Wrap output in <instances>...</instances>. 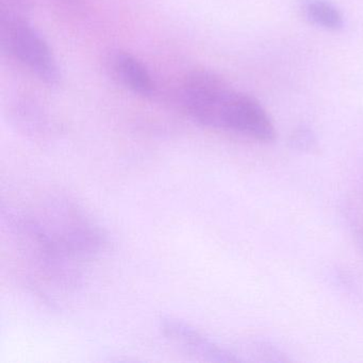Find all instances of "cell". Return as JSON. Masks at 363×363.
Here are the masks:
<instances>
[{
	"mask_svg": "<svg viewBox=\"0 0 363 363\" xmlns=\"http://www.w3.org/2000/svg\"><path fill=\"white\" fill-rule=\"evenodd\" d=\"M161 329L167 339L175 342L182 347L186 348L192 354H199L210 361L218 362H242L235 352L228 348L218 345L209 337L199 333L186 323L173 318H163L161 320Z\"/></svg>",
	"mask_w": 363,
	"mask_h": 363,
	"instance_id": "cell-4",
	"label": "cell"
},
{
	"mask_svg": "<svg viewBox=\"0 0 363 363\" xmlns=\"http://www.w3.org/2000/svg\"><path fill=\"white\" fill-rule=\"evenodd\" d=\"M216 129L230 131L255 141L269 143L276 138L273 121L250 95L233 90L220 108Z\"/></svg>",
	"mask_w": 363,
	"mask_h": 363,
	"instance_id": "cell-3",
	"label": "cell"
},
{
	"mask_svg": "<svg viewBox=\"0 0 363 363\" xmlns=\"http://www.w3.org/2000/svg\"><path fill=\"white\" fill-rule=\"evenodd\" d=\"M0 41L3 50L28 67L40 79L57 84L60 69L44 38L30 24L1 6Z\"/></svg>",
	"mask_w": 363,
	"mask_h": 363,
	"instance_id": "cell-2",
	"label": "cell"
},
{
	"mask_svg": "<svg viewBox=\"0 0 363 363\" xmlns=\"http://www.w3.org/2000/svg\"><path fill=\"white\" fill-rule=\"evenodd\" d=\"M356 237L358 239V243L360 244L363 247V230L362 229H359V230L356 231Z\"/></svg>",
	"mask_w": 363,
	"mask_h": 363,
	"instance_id": "cell-8",
	"label": "cell"
},
{
	"mask_svg": "<svg viewBox=\"0 0 363 363\" xmlns=\"http://www.w3.org/2000/svg\"><path fill=\"white\" fill-rule=\"evenodd\" d=\"M112 69L126 88L142 96L155 93V82L145 65L133 55L118 52L112 58Z\"/></svg>",
	"mask_w": 363,
	"mask_h": 363,
	"instance_id": "cell-5",
	"label": "cell"
},
{
	"mask_svg": "<svg viewBox=\"0 0 363 363\" xmlns=\"http://www.w3.org/2000/svg\"><path fill=\"white\" fill-rule=\"evenodd\" d=\"M293 150L303 152H313L318 150V141L315 133L308 126H299L293 130L289 139Z\"/></svg>",
	"mask_w": 363,
	"mask_h": 363,
	"instance_id": "cell-7",
	"label": "cell"
},
{
	"mask_svg": "<svg viewBox=\"0 0 363 363\" xmlns=\"http://www.w3.org/2000/svg\"><path fill=\"white\" fill-rule=\"evenodd\" d=\"M3 218L35 286L60 291L76 288L84 267L107 245L103 229L62 199H52L29 211L4 210Z\"/></svg>",
	"mask_w": 363,
	"mask_h": 363,
	"instance_id": "cell-1",
	"label": "cell"
},
{
	"mask_svg": "<svg viewBox=\"0 0 363 363\" xmlns=\"http://www.w3.org/2000/svg\"><path fill=\"white\" fill-rule=\"evenodd\" d=\"M301 9L305 18L315 26L330 31L343 28V16L329 0H301Z\"/></svg>",
	"mask_w": 363,
	"mask_h": 363,
	"instance_id": "cell-6",
	"label": "cell"
}]
</instances>
